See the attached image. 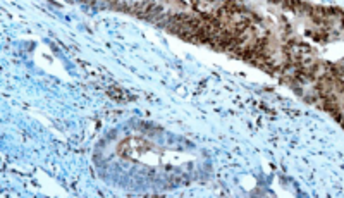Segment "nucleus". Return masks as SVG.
Here are the masks:
<instances>
[{"instance_id": "f257e3e1", "label": "nucleus", "mask_w": 344, "mask_h": 198, "mask_svg": "<svg viewBox=\"0 0 344 198\" xmlns=\"http://www.w3.org/2000/svg\"><path fill=\"white\" fill-rule=\"evenodd\" d=\"M342 26H344V16H342Z\"/></svg>"}]
</instances>
